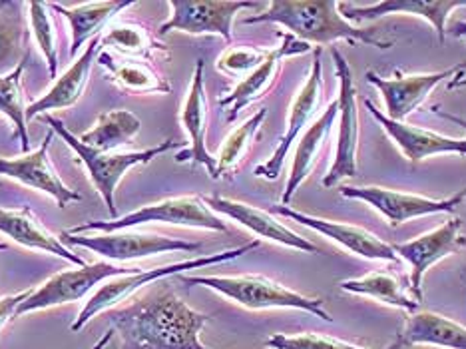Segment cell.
I'll return each instance as SVG.
<instances>
[{
    "label": "cell",
    "mask_w": 466,
    "mask_h": 349,
    "mask_svg": "<svg viewBox=\"0 0 466 349\" xmlns=\"http://www.w3.org/2000/svg\"><path fill=\"white\" fill-rule=\"evenodd\" d=\"M98 65L108 72V78L126 94H169V84L164 74L150 60L140 58H116L108 52H100Z\"/></svg>",
    "instance_id": "484cf974"
},
{
    "label": "cell",
    "mask_w": 466,
    "mask_h": 349,
    "mask_svg": "<svg viewBox=\"0 0 466 349\" xmlns=\"http://www.w3.org/2000/svg\"><path fill=\"white\" fill-rule=\"evenodd\" d=\"M466 6L464 0H383L370 6H353L343 13L349 23H367L387 15L420 16L434 28L441 45L447 40V20L457 8Z\"/></svg>",
    "instance_id": "7402d4cb"
},
{
    "label": "cell",
    "mask_w": 466,
    "mask_h": 349,
    "mask_svg": "<svg viewBox=\"0 0 466 349\" xmlns=\"http://www.w3.org/2000/svg\"><path fill=\"white\" fill-rule=\"evenodd\" d=\"M311 45H307L303 40H298L289 33H281V45L268 50L266 60L261 65L249 72L246 78H243L236 88H233L228 97L219 98L218 106L219 108H228V122H236L241 110H246L249 104L258 102L259 98L266 97L271 92V88L278 82L283 60L289 56H299L305 52H311Z\"/></svg>",
    "instance_id": "4fadbf2b"
},
{
    "label": "cell",
    "mask_w": 466,
    "mask_h": 349,
    "mask_svg": "<svg viewBox=\"0 0 466 349\" xmlns=\"http://www.w3.org/2000/svg\"><path fill=\"white\" fill-rule=\"evenodd\" d=\"M0 234L8 236L28 250H40L66 260L76 268L86 266V262L62 244V240L52 234L30 208L6 210L0 206Z\"/></svg>",
    "instance_id": "603a6c76"
},
{
    "label": "cell",
    "mask_w": 466,
    "mask_h": 349,
    "mask_svg": "<svg viewBox=\"0 0 466 349\" xmlns=\"http://www.w3.org/2000/svg\"><path fill=\"white\" fill-rule=\"evenodd\" d=\"M449 90H457V88H466V77H457V78H452V82H449V87H447Z\"/></svg>",
    "instance_id": "ab89813d"
},
{
    "label": "cell",
    "mask_w": 466,
    "mask_h": 349,
    "mask_svg": "<svg viewBox=\"0 0 466 349\" xmlns=\"http://www.w3.org/2000/svg\"><path fill=\"white\" fill-rule=\"evenodd\" d=\"M461 228L462 220L451 218L442 221L439 228H434L415 240L393 244L397 256L410 266V290L415 293V300L419 303L422 302V278H425V273L434 263H439L441 260L449 258L451 253H457L466 246V238L461 236Z\"/></svg>",
    "instance_id": "5bb4252c"
},
{
    "label": "cell",
    "mask_w": 466,
    "mask_h": 349,
    "mask_svg": "<svg viewBox=\"0 0 466 349\" xmlns=\"http://www.w3.org/2000/svg\"><path fill=\"white\" fill-rule=\"evenodd\" d=\"M269 349H370L363 345H355L339 340V337L321 335V334H298V335H285L275 334L266 342Z\"/></svg>",
    "instance_id": "836d02e7"
},
{
    "label": "cell",
    "mask_w": 466,
    "mask_h": 349,
    "mask_svg": "<svg viewBox=\"0 0 466 349\" xmlns=\"http://www.w3.org/2000/svg\"><path fill=\"white\" fill-rule=\"evenodd\" d=\"M432 112H434V114H439L441 118H444V120H449V122H452V124H459V126H462V128L466 130V120H464V118H461V116H454V114L444 112V110H441V108H439V106H437V108H432Z\"/></svg>",
    "instance_id": "74e56055"
},
{
    "label": "cell",
    "mask_w": 466,
    "mask_h": 349,
    "mask_svg": "<svg viewBox=\"0 0 466 349\" xmlns=\"http://www.w3.org/2000/svg\"><path fill=\"white\" fill-rule=\"evenodd\" d=\"M52 139H55V130L46 134L45 142L36 150L18 158H0V176L13 178L20 184L45 192L50 198H55V202L60 208H66L72 202H82L84 196L74 192L58 176L55 164L50 160Z\"/></svg>",
    "instance_id": "2e32d148"
},
{
    "label": "cell",
    "mask_w": 466,
    "mask_h": 349,
    "mask_svg": "<svg viewBox=\"0 0 466 349\" xmlns=\"http://www.w3.org/2000/svg\"><path fill=\"white\" fill-rule=\"evenodd\" d=\"M30 293H33V290H25L15 295H5V298H0V332H3V327L13 320V317H16V310L20 308V303L28 300Z\"/></svg>",
    "instance_id": "8d00e7d4"
},
{
    "label": "cell",
    "mask_w": 466,
    "mask_h": 349,
    "mask_svg": "<svg viewBox=\"0 0 466 349\" xmlns=\"http://www.w3.org/2000/svg\"><path fill=\"white\" fill-rule=\"evenodd\" d=\"M275 214L283 218H289L298 221L301 226L311 228L313 231H319L325 238L337 241L339 246H343L347 251L355 253L359 258L365 260H383V262H399L400 258L395 253L393 246L380 240L373 231H369L361 226L343 224V221H333L325 218H315L303 211L293 210L289 206H275Z\"/></svg>",
    "instance_id": "ac0fdd59"
},
{
    "label": "cell",
    "mask_w": 466,
    "mask_h": 349,
    "mask_svg": "<svg viewBox=\"0 0 466 349\" xmlns=\"http://www.w3.org/2000/svg\"><path fill=\"white\" fill-rule=\"evenodd\" d=\"M268 56V50L253 48V46H231L224 55L218 58V70L231 77H239V74H248L256 70Z\"/></svg>",
    "instance_id": "e575fe53"
},
{
    "label": "cell",
    "mask_w": 466,
    "mask_h": 349,
    "mask_svg": "<svg viewBox=\"0 0 466 349\" xmlns=\"http://www.w3.org/2000/svg\"><path fill=\"white\" fill-rule=\"evenodd\" d=\"M6 248H8V246H6V244H0V251H5V250H6Z\"/></svg>",
    "instance_id": "60d3db41"
},
{
    "label": "cell",
    "mask_w": 466,
    "mask_h": 349,
    "mask_svg": "<svg viewBox=\"0 0 466 349\" xmlns=\"http://www.w3.org/2000/svg\"><path fill=\"white\" fill-rule=\"evenodd\" d=\"M410 345L466 349V325L442 313L415 312L407 320L390 349H402Z\"/></svg>",
    "instance_id": "d4e9b609"
},
{
    "label": "cell",
    "mask_w": 466,
    "mask_h": 349,
    "mask_svg": "<svg viewBox=\"0 0 466 349\" xmlns=\"http://www.w3.org/2000/svg\"><path fill=\"white\" fill-rule=\"evenodd\" d=\"M273 23L307 45H331L335 40L359 42V45L387 50L393 40H380L375 30L361 28L343 16L341 5L335 0H273L268 10L243 20V25Z\"/></svg>",
    "instance_id": "7a4b0ae2"
},
{
    "label": "cell",
    "mask_w": 466,
    "mask_h": 349,
    "mask_svg": "<svg viewBox=\"0 0 466 349\" xmlns=\"http://www.w3.org/2000/svg\"><path fill=\"white\" fill-rule=\"evenodd\" d=\"M204 202L216 211L218 216H226L231 218L233 221H238L239 226L248 228L253 234L275 241V244L291 248V250H299L307 253H319V248H317L313 241L307 238L299 236L298 231H293L288 228L278 218H273L269 211L259 210L256 206H249L246 202H238V200H229L224 196H204Z\"/></svg>",
    "instance_id": "d6986e66"
},
{
    "label": "cell",
    "mask_w": 466,
    "mask_h": 349,
    "mask_svg": "<svg viewBox=\"0 0 466 349\" xmlns=\"http://www.w3.org/2000/svg\"><path fill=\"white\" fill-rule=\"evenodd\" d=\"M172 224V226H184V228H199V230H211V231H228L226 221L218 216L206 202L204 196H177V198H166L156 204H147L137 208L130 214L114 220H100V221H86L76 228L66 230L68 234H86V231H98V234H110V231L120 230H134L144 224Z\"/></svg>",
    "instance_id": "8992f818"
},
{
    "label": "cell",
    "mask_w": 466,
    "mask_h": 349,
    "mask_svg": "<svg viewBox=\"0 0 466 349\" xmlns=\"http://www.w3.org/2000/svg\"><path fill=\"white\" fill-rule=\"evenodd\" d=\"M177 278L187 285L214 290L246 310H301L323 322H333L321 298H309L259 273H241V276H186L182 273Z\"/></svg>",
    "instance_id": "3957f363"
},
{
    "label": "cell",
    "mask_w": 466,
    "mask_h": 349,
    "mask_svg": "<svg viewBox=\"0 0 466 349\" xmlns=\"http://www.w3.org/2000/svg\"><path fill=\"white\" fill-rule=\"evenodd\" d=\"M104 46H112L124 58L152 60L154 56L169 58V50L162 45L150 28L140 23H118L110 25L102 38Z\"/></svg>",
    "instance_id": "f1b7e54d"
},
{
    "label": "cell",
    "mask_w": 466,
    "mask_h": 349,
    "mask_svg": "<svg viewBox=\"0 0 466 349\" xmlns=\"http://www.w3.org/2000/svg\"><path fill=\"white\" fill-rule=\"evenodd\" d=\"M26 60L23 58L18 65L8 70L6 74H0V114L13 122L15 132L20 139L23 152L28 154L30 150V136H28V120H26V98L23 88V74H25Z\"/></svg>",
    "instance_id": "4dcf8cb0"
},
{
    "label": "cell",
    "mask_w": 466,
    "mask_h": 349,
    "mask_svg": "<svg viewBox=\"0 0 466 349\" xmlns=\"http://www.w3.org/2000/svg\"><path fill=\"white\" fill-rule=\"evenodd\" d=\"M365 108L369 114L383 126V130L390 136V140L402 152L410 164H420L431 156L439 154H459L466 156V139H451V136H444L432 130L417 128V126L407 124V122H395L387 118V116L380 112L377 106L369 98L363 100Z\"/></svg>",
    "instance_id": "ffe728a7"
},
{
    "label": "cell",
    "mask_w": 466,
    "mask_h": 349,
    "mask_svg": "<svg viewBox=\"0 0 466 349\" xmlns=\"http://www.w3.org/2000/svg\"><path fill=\"white\" fill-rule=\"evenodd\" d=\"M102 38L104 35L90 40L88 48L72 62V67L62 74V77L56 78V82L52 84V88L45 94V97H40L38 100H35L28 106L26 110L28 122L38 118L42 114H50L52 110L70 108V106H74L84 97V92L88 88L94 62H96L98 55L104 50Z\"/></svg>",
    "instance_id": "44dd1931"
},
{
    "label": "cell",
    "mask_w": 466,
    "mask_h": 349,
    "mask_svg": "<svg viewBox=\"0 0 466 349\" xmlns=\"http://www.w3.org/2000/svg\"><path fill=\"white\" fill-rule=\"evenodd\" d=\"M259 244H261L259 240H253V241H249V244L241 246V248L218 251V253H211V256H201V258H196V260H186V262L169 263V266H162V268H154V270H146V272L140 270V272H134V273H126V276L112 278V280L106 282L102 288L86 302L84 310L76 317V322L70 325V330L72 332L84 330L86 323L90 320H94V317L116 308V305H120L126 300H130L137 290L146 288V285H150L154 282H160V280L169 278V276H182V273L187 272V270H199V268L218 266V263L238 260L241 256H246V253L253 251L256 248H259Z\"/></svg>",
    "instance_id": "5b68a950"
},
{
    "label": "cell",
    "mask_w": 466,
    "mask_h": 349,
    "mask_svg": "<svg viewBox=\"0 0 466 349\" xmlns=\"http://www.w3.org/2000/svg\"><path fill=\"white\" fill-rule=\"evenodd\" d=\"M343 198L361 200V202L375 208L383 216L390 228H399L412 218L432 216V214H452L454 210L466 202V188L459 190L451 198L434 200L419 194L399 192L383 186H343Z\"/></svg>",
    "instance_id": "8fae6325"
},
{
    "label": "cell",
    "mask_w": 466,
    "mask_h": 349,
    "mask_svg": "<svg viewBox=\"0 0 466 349\" xmlns=\"http://www.w3.org/2000/svg\"><path fill=\"white\" fill-rule=\"evenodd\" d=\"M169 18L157 28V36L177 30L186 35L221 36L228 45L233 40V18L239 10L258 8L259 3L249 0H169Z\"/></svg>",
    "instance_id": "30bf717a"
},
{
    "label": "cell",
    "mask_w": 466,
    "mask_h": 349,
    "mask_svg": "<svg viewBox=\"0 0 466 349\" xmlns=\"http://www.w3.org/2000/svg\"><path fill=\"white\" fill-rule=\"evenodd\" d=\"M20 35H23V30L13 20L0 18V67H5L6 62H13L16 58Z\"/></svg>",
    "instance_id": "d590c367"
},
{
    "label": "cell",
    "mask_w": 466,
    "mask_h": 349,
    "mask_svg": "<svg viewBox=\"0 0 466 349\" xmlns=\"http://www.w3.org/2000/svg\"><path fill=\"white\" fill-rule=\"evenodd\" d=\"M337 116H339V102L333 100L323 110L319 118H317L301 136L298 148H295L289 180H288V186H285L283 196H281V206H289L295 192H298L305 180L311 176L315 166L319 164V158L325 150L327 142H329V136H331Z\"/></svg>",
    "instance_id": "cb8c5ba5"
},
{
    "label": "cell",
    "mask_w": 466,
    "mask_h": 349,
    "mask_svg": "<svg viewBox=\"0 0 466 349\" xmlns=\"http://www.w3.org/2000/svg\"><path fill=\"white\" fill-rule=\"evenodd\" d=\"M339 290L355 295H367L380 303H387L390 308H399L405 312H419L420 303L417 300H410L409 295L402 292V285L399 276L393 272H370L361 278L345 280L339 283Z\"/></svg>",
    "instance_id": "f546056e"
},
{
    "label": "cell",
    "mask_w": 466,
    "mask_h": 349,
    "mask_svg": "<svg viewBox=\"0 0 466 349\" xmlns=\"http://www.w3.org/2000/svg\"><path fill=\"white\" fill-rule=\"evenodd\" d=\"M60 238H65V241L70 246L86 248L94 253H98L100 258L120 263L160 256V253L167 251H198L201 248L199 241H184L162 234H144V231L137 230H120L110 231V234L92 236H74L68 234V231H62Z\"/></svg>",
    "instance_id": "9c48e42d"
},
{
    "label": "cell",
    "mask_w": 466,
    "mask_h": 349,
    "mask_svg": "<svg viewBox=\"0 0 466 349\" xmlns=\"http://www.w3.org/2000/svg\"><path fill=\"white\" fill-rule=\"evenodd\" d=\"M266 116H268V108H259L256 114L249 116L246 122L238 126V128L228 136L216 158V180L231 178L233 172L238 170L239 164L243 162V158L248 156L253 140L258 139Z\"/></svg>",
    "instance_id": "1f68e13d"
},
{
    "label": "cell",
    "mask_w": 466,
    "mask_h": 349,
    "mask_svg": "<svg viewBox=\"0 0 466 349\" xmlns=\"http://www.w3.org/2000/svg\"><path fill=\"white\" fill-rule=\"evenodd\" d=\"M28 23L30 28H33V35L36 45L45 56L46 65H48V74L52 78H58V67H60V58H58V26L55 15H52V8L46 3H35L28 5Z\"/></svg>",
    "instance_id": "d6a6232c"
},
{
    "label": "cell",
    "mask_w": 466,
    "mask_h": 349,
    "mask_svg": "<svg viewBox=\"0 0 466 349\" xmlns=\"http://www.w3.org/2000/svg\"><path fill=\"white\" fill-rule=\"evenodd\" d=\"M142 130V120L130 110H110L98 116L92 130L80 136V142L100 152H114L130 144Z\"/></svg>",
    "instance_id": "83f0119b"
},
{
    "label": "cell",
    "mask_w": 466,
    "mask_h": 349,
    "mask_svg": "<svg viewBox=\"0 0 466 349\" xmlns=\"http://www.w3.org/2000/svg\"><path fill=\"white\" fill-rule=\"evenodd\" d=\"M321 97H323V62H321V46H317L313 50V65L309 70V77H307L301 90L295 94V98L291 102L288 128H285V134L281 136V140L278 148H275V152L271 154L269 160L256 168L258 178H266V180L279 178L285 158H288L293 142L299 139V134L303 132L305 126L311 122L317 108H319Z\"/></svg>",
    "instance_id": "9a60e30c"
},
{
    "label": "cell",
    "mask_w": 466,
    "mask_h": 349,
    "mask_svg": "<svg viewBox=\"0 0 466 349\" xmlns=\"http://www.w3.org/2000/svg\"><path fill=\"white\" fill-rule=\"evenodd\" d=\"M140 272L137 268L122 266V263H112V262H96V263H86V266L60 272L56 276L46 280L40 288L33 290L30 298L20 303L16 310V317L40 312V310H50L56 308V305H65L72 302H80L84 295H86L94 285L106 283L112 278L126 276V273Z\"/></svg>",
    "instance_id": "ba28073f"
},
{
    "label": "cell",
    "mask_w": 466,
    "mask_h": 349,
    "mask_svg": "<svg viewBox=\"0 0 466 349\" xmlns=\"http://www.w3.org/2000/svg\"><path fill=\"white\" fill-rule=\"evenodd\" d=\"M466 65H457L441 72H420V74H395L393 78H383L377 72H367V82L380 92L385 100V116L395 122H405L409 116L419 110L427 102L431 92L442 80L457 78Z\"/></svg>",
    "instance_id": "7c38bea8"
},
{
    "label": "cell",
    "mask_w": 466,
    "mask_h": 349,
    "mask_svg": "<svg viewBox=\"0 0 466 349\" xmlns=\"http://www.w3.org/2000/svg\"><path fill=\"white\" fill-rule=\"evenodd\" d=\"M209 320V313L192 310L174 290L162 288L112 313L120 335L116 349H211L199 340Z\"/></svg>",
    "instance_id": "6da1fadb"
},
{
    "label": "cell",
    "mask_w": 466,
    "mask_h": 349,
    "mask_svg": "<svg viewBox=\"0 0 466 349\" xmlns=\"http://www.w3.org/2000/svg\"><path fill=\"white\" fill-rule=\"evenodd\" d=\"M114 335H116V330H114V327H110V330H106V332H104V335L100 337V340L96 342V345H94L92 349H106V345H108V344L114 340Z\"/></svg>",
    "instance_id": "f35d334b"
},
{
    "label": "cell",
    "mask_w": 466,
    "mask_h": 349,
    "mask_svg": "<svg viewBox=\"0 0 466 349\" xmlns=\"http://www.w3.org/2000/svg\"><path fill=\"white\" fill-rule=\"evenodd\" d=\"M38 118L45 120L50 126V130H55V134L60 136L62 142H66L72 148V152L76 154V160L86 166L92 184L96 186L98 194L104 200V204L108 206L112 220L118 218L114 196H116V188H118L120 180L126 176V172L132 170L134 166L150 164L152 160H156L157 156H162L169 150H176V148L182 146L179 142L166 140V142H160L157 146L147 148V150H142V152H118V154L100 152V150H94V148L80 142L78 136H74L68 130V126L60 118H56V116L42 114V116H38Z\"/></svg>",
    "instance_id": "277c9868"
},
{
    "label": "cell",
    "mask_w": 466,
    "mask_h": 349,
    "mask_svg": "<svg viewBox=\"0 0 466 349\" xmlns=\"http://www.w3.org/2000/svg\"><path fill=\"white\" fill-rule=\"evenodd\" d=\"M331 56L339 80V134L335 144V158L323 178V188H333L341 180L353 178L359 172V108L353 70L337 48L331 50Z\"/></svg>",
    "instance_id": "52a82bcc"
},
{
    "label": "cell",
    "mask_w": 466,
    "mask_h": 349,
    "mask_svg": "<svg viewBox=\"0 0 466 349\" xmlns=\"http://www.w3.org/2000/svg\"><path fill=\"white\" fill-rule=\"evenodd\" d=\"M204 68L206 62L198 60L194 68L192 84H189L187 97L182 106V114H179V122H182L184 130L189 139V148L176 154L177 164H194L204 166L209 176L216 180V158L208 150V97H206V82H204Z\"/></svg>",
    "instance_id": "e0dca14e"
},
{
    "label": "cell",
    "mask_w": 466,
    "mask_h": 349,
    "mask_svg": "<svg viewBox=\"0 0 466 349\" xmlns=\"http://www.w3.org/2000/svg\"><path fill=\"white\" fill-rule=\"evenodd\" d=\"M136 3H86L80 6H62L50 3V8L55 13L65 16L70 28H72V46L70 55L76 56L78 50L86 45V42L94 40L96 36H102L104 30L110 28L112 20L118 16L122 10H128Z\"/></svg>",
    "instance_id": "4316f807"
}]
</instances>
